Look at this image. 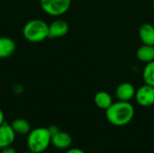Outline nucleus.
<instances>
[{
	"instance_id": "1",
	"label": "nucleus",
	"mask_w": 154,
	"mask_h": 153,
	"mask_svg": "<svg viewBox=\"0 0 154 153\" xmlns=\"http://www.w3.org/2000/svg\"><path fill=\"white\" fill-rule=\"evenodd\" d=\"M134 116V107L130 102L117 101L113 103L106 110L107 121L115 126L128 124Z\"/></svg>"
},
{
	"instance_id": "2",
	"label": "nucleus",
	"mask_w": 154,
	"mask_h": 153,
	"mask_svg": "<svg viewBox=\"0 0 154 153\" xmlns=\"http://www.w3.org/2000/svg\"><path fill=\"white\" fill-rule=\"evenodd\" d=\"M28 151L33 153L44 152L51 144V134L46 127H37L27 134Z\"/></svg>"
},
{
	"instance_id": "3",
	"label": "nucleus",
	"mask_w": 154,
	"mask_h": 153,
	"mask_svg": "<svg viewBox=\"0 0 154 153\" xmlns=\"http://www.w3.org/2000/svg\"><path fill=\"white\" fill-rule=\"evenodd\" d=\"M23 35L30 42H41L49 38V24L42 19L30 20L23 28Z\"/></svg>"
},
{
	"instance_id": "4",
	"label": "nucleus",
	"mask_w": 154,
	"mask_h": 153,
	"mask_svg": "<svg viewBox=\"0 0 154 153\" xmlns=\"http://www.w3.org/2000/svg\"><path fill=\"white\" fill-rule=\"evenodd\" d=\"M42 11L51 16H60L70 7L71 0H40Z\"/></svg>"
},
{
	"instance_id": "5",
	"label": "nucleus",
	"mask_w": 154,
	"mask_h": 153,
	"mask_svg": "<svg viewBox=\"0 0 154 153\" xmlns=\"http://www.w3.org/2000/svg\"><path fill=\"white\" fill-rule=\"evenodd\" d=\"M134 98L138 105L143 107H149L154 105V87L144 84L140 87L136 92Z\"/></svg>"
},
{
	"instance_id": "6",
	"label": "nucleus",
	"mask_w": 154,
	"mask_h": 153,
	"mask_svg": "<svg viewBox=\"0 0 154 153\" xmlns=\"http://www.w3.org/2000/svg\"><path fill=\"white\" fill-rule=\"evenodd\" d=\"M69 28V24L66 21L57 19L49 24V38H61L68 33Z\"/></svg>"
},
{
	"instance_id": "7",
	"label": "nucleus",
	"mask_w": 154,
	"mask_h": 153,
	"mask_svg": "<svg viewBox=\"0 0 154 153\" xmlns=\"http://www.w3.org/2000/svg\"><path fill=\"white\" fill-rule=\"evenodd\" d=\"M16 133L12 128L11 124L4 123L0 126V149L11 146L15 141Z\"/></svg>"
},
{
	"instance_id": "8",
	"label": "nucleus",
	"mask_w": 154,
	"mask_h": 153,
	"mask_svg": "<svg viewBox=\"0 0 154 153\" xmlns=\"http://www.w3.org/2000/svg\"><path fill=\"white\" fill-rule=\"evenodd\" d=\"M72 144V137L69 133L59 131L51 135V145L58 150H68Z\"/></svg>"
},
{
	"instance_id": "9",
	"label": "nucleus",
	"mask_w": 154,
	"mask_h": 153,
	"mask_svg": "<svg viewBox=\"0 0 154 153\" xmlns=\"http://www.w3.org/2000/svg\"><path fill=\"white\" fill-rule=\"evenodd\" d=\"M136 89L134 86L129 82L121 83L116 89V96L119 101L129 102L135 96Z\"/></svg>"
},
{
	"instance_id": "10",
	"label": "nucleus",
	"mask_w": 154,
	"mask_h": 153,
	"mask_svg": "<svg viewBox=\"0 0 154 153\" xmlns=\"http://www.w3.org/2000/svg\"><path fill=\"white\" fill-rule=\"evenodd\" d=\"M16 49L14 41L7 36H0V59L11 57Z\"/></svg>"
},
{
	"instance_id": "11",
	"label": "nucleus",
	"mask_w": 154,
	"mask_h": 153,
	"mask_svg": "<svg viewBox=\"0 0 154 153\" xmlns=\"http://www.w3.org/2000/svg\"><path fill=\"white\" fill-rule=\"evenodd\" d=\"M139 38L143 44L154 46V26L149 23H144L139 27Z\"/></svg>"
},
{
	"instance_id": "12",
	"label": "nucleus",
	"mask_w": 154,
	"mask_h": 153,
	"mask_svg": "<svg viewBox=\"0 0 154 153\" xmlns=\"http://www.w3.org/2000/svg\"><path fill=\"white\" fill-rule=\"evenodd\" d=\"M136 58L142 62H151L154 60V46L143 44L136 50Z\"/></svg>"
},
{
	"instance_id": "13",
	"label": "nucleus",
	"mask_w": 154,
	"mask_h": 153,
	"mask_svg": "<svg viewBox=\"0 0 154 153\" xmlns=\"http://www.w3.org/2000/svg\"><path fill=\"white\" fill-rule=\"evenodd\" d=\"M95 105L102 110H106L114 102L111 95L106 91H99L94 96Z\"/></svg>"
},
{
	"instance_id": "14",
	"label": "nucleus",
	"mask_w": 154,
	"mask_h": 153,
	"mask_svg": "<svg viewBox=\"0 0 154 153\" xmlns=\"http://www.w3.org/2000/svg\"><path fill=\"white\" fill-rule=\"evenodd\" d=\"M11 126L14 129L16 135H26L32 130L30 123L23 118H17L14 120L11 124Z\"/></svg>"
},
{
	"instance_id": "15",
	"label": "nucleus",
	"mask_w": 154,
	"mask_h": 153,
	"mask_svg": "<svg viewBox=\"0 0 154 153\" xmlns=\"http://www.w3.org/2000/svg\"><path fill=\"white\" fill-rule=\"evenodd\" d=\"M143 79L146 85L154 87V60L146 63L143 70Z\"/></svg>"
},
{
	"instance_id": "16",
	"label": "nucleus",
	"mask_w": 154,
	"mask_h": 153,
	"mask_svg": "<svg viewBox=\"0 0 154 153\" xmlns=\"http://www.w3.org/2000/svg\"><path fill=\"white\" fill-rule=\"evenodd\" d=\"M12 90H13V92H14V94L20 95V94H22V93L24 91V87H23V86L21 85V84H14V85L12 87Z\"/></svg>"
},
{
	"instance_id": "17",
	"label": "nucleus",
	"mask_w": 154,
	"mask_h": 153,
	"mask_svg": "<svg viewBox=\"0 0 154 153\" xmlns=\"http://www.w3.org/2000/svg\"><path fill=\"white\" fill-rule=\"evenodd\" d=\"M1 153H17L16 150L14 148H13L12 146H8L6 148H4L2 149V151Z\"/></svg>"
},
{
	"instance_id": "18",
	"label": "nucleus",
	"mask_w": 154,
	"mask_h": 153,
	"mask_svg": "<svg viewBox=\"0 0 154 153\" xmlns=\"http://www.w3.org/2000/svg\"><path fill=\"white\" fill-rule=\"evenodd\" d=\"M65 153H86L84 151H82L79 148H71V149H68L67 151Z\"/></svg>"
},
{
	"instance_id": "19",
	"label": "nucleus",
	"mask_w": 154,
	"mask_h": 153,
	"mask_svg": "<svg viewBox=\"0 0 154 153\" xmlns=\"http://www.w3.org/2000/svg\"><path fill=\"white\" fill-rule=\"evenodd\" d=\"M48 129H49V131H50V133H51V135L55 134L56 133H58V132L60 131V130H59V128H58L57 126H55V125H51V126L48 127Z\"/></svg>"
},
{
	"instance_id": "20",
	"label": "nucleus",
	"mask_w": 154,
	"mask_h": 153,
	"mask_svg": "<svg viewBox=\"0 0 154 153\" xmlns=\"http://www.w3.org/2000/svg\"><path fill=\"white\" fill-rule=\"evenodd\" d=\"M5 123V114L4 112L0 109V126Z\"/></svg>"
},
{
	"instance_id": "21",
	"label": "nucleus",
	"mask_w": 154,
	"mask_h": 153,
	"mask_svg": "<svg viewBox=\"0 0 154 153\" xmlns=\"http://www.w3.org/2000/svg\"><path fill=\"white\" fill-rule=\"evenodd\" d=\"M152 8H153L154 10V0H152Z\"/></svg>"
},
{
	"instance_id": "22",
	"label": "nucleus",
	"mask_w": 154,
	"mask_h": 153,
	"mask_svg": "<svg viewBox=\"0 0 154 153\" xmlns=\"http://www.w3.org/2000/svg\"><path fill=\"white\" fill-rule=\"evenodd\" d=\"M26 153H33V152H32V151H29L28 152H26Z\"/></svg>"
},
{
	"instance_id": "23",
	"label": "nucleus",
	"mask_w": 154,
	"mask_h": 153,
	"mask_svg": "<svg viewBox=\"0 0 154 153\" xmlns=\"http://www.w3.org/2000/svg\"><path fill=\"white\" fill-rule=\"evenodd\" d=\"M152 24H153V26H154V23H152Z\"/></svg>"
}]
</instances>
